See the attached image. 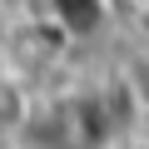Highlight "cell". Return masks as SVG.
<instances>
[{
  "label": "cell",
  "instance_id": "obj_1",
  "mask_svg": "<svg viewBox=\"0 0 149 149\" xmlns=\"http://www.w3.org/2000/svg\"><path fill=\"white\" fill-rule=\"evenodd\" d=\"M114 95H65L50 109H40L25 129L30 149H104L119 134Z\"/></svg>",
  "mask_w": 149,
  "mask_h": 149
},
{
  "label": "cell",
  "instance_id": "obj_2",
  "mask_svg": "<svg viewBox=\"0 0 149 149\" xmlns=\"http://www.w3.org/2000/svg\"><path fill=\"white\" fill-rule=\"evenodd\" d=\"M45 10H50L55 30H60V35H70V40L95 35V30L104 25V15H109L104 0H45Z\"/></svg>",
  "mask_w": 149,
  "mask_h": 149
},
{
  "label": "cell",
  "instance_id": "obj_3",
  "mask_svg": "<svg viewBox=\"0 0 149 149\" xmlns=\"http://www.w3.org/2000/svg\"><path fill=\"white\" fill-rule=\"evenodd\" d=\"M30 119H35V109H30L25 90L10 80V74H0V134H25Z\"/></svg>",
  "mask_w": 149,
  "mask_h": 149
},
{
  "label": "cell",
  "instance_id": "obj_4",
  "mask_svg": "<svg viewBox=\"0 0 149 149\" xmlns=\"http://www.w3.org/2000/svg\"><path fill=\"white\" fill-rule=\"evenodd\" d=\"M124 95H129L134 109H149V55H139V60L129 65V74H124Z\"/></svg>",
  "mask_w": 149,
  "mask_h": 149
},
{
  "label": "cell",
  "instance_id": "obj_5",
  "mask_svg": "<svg viewBox=\"0 0 149 149\" xmlns=\"http://www.w3.org/2000/svg\"><path fill=\"white\" fill-rule=\"evenodd\" d=\"M144 5H149V0H144Z\"/></svg>",
  "mask_w": 149,
  "mask_h": 149
}]
</instances>
